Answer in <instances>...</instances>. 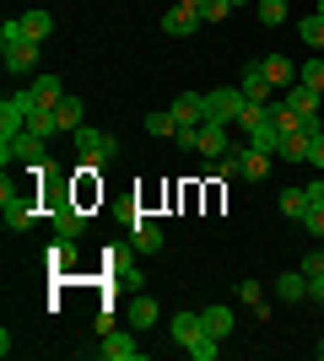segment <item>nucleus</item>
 <instances>
[{
    "label": "nucleus",
    "mask_w": 324,
    "mask_h": 361,
    "mask_svg": "<svg viewBox=\"0 0 324 361\" xmlns=\"http://www.w3.org/2000/svg\"><path fill=\"white\" fill-rule=\"evenodd\" d=\"M146 130L152 135H179V119L173 114H146Z\"/></svg>",
    "instance_id": "nucleus-31"
},
{
    "label": "nucleus",
    "mask_w": 324,
    "mask_h": 361,
    "mask_svg": "<svg viewBox=\"0 0 324 361\" xmlns=\"http://www.w3.org/2000/svg\"><path fill=\"white\" fill-rule=\"evenodd\" d=\"M248 146H254V151H270V157H276V146H281L276 119H270V124H260V130H248Z\"/></svg>",
    "instance_id": "nucleus-29"
},
{
    "label": "nucleus",
    "mask_w": 324,
    "mask_h": 361,
    "mask_svg": "<svg viewBox=\"0 0 324 361\" xmlns=\"http://www.w3.org/2000/svg\"><path fill=\"white\" fill-rule=\"evenodd\" d=\"M281 103L292 108V114H297L303 124H308V130H324V124H319V108H324L319 87H308V81H297V87H287V97H281Z\"/></svg>",
    "instance_id": "nucleus-6"
},
{
    "label": "nucleus",
    "mask_w": 324,
    "mask_h": 361,
    "mask_svg": "<svg viewBox=\"0 0 324 361\" xmlns=\"http://www.w3.org/2000/svg\"><path fill=\"white\" fill-rule=\"evenodd\" d=\"M297 38H303V44L313 49V54H319L324 49V16L313 11V16H303V22H297Z\"/></svg>",
    "instance_id": "nucleus-25"
},
{
    "label": "nucleus",
    "mask_w": 324,
    "mask_h": 361,
    "mask_svg": "<svg viewBox=\"0 0 324 361\" xmlns=\"http://www.w3.org/2000/svg\"><path fill=\"white\" fill-rule=\"evenodd\" d=\"M0 211H6V226H11V232H28V226L38 221V200L6 178V183H0Z\"/></svg>",
    "instance_id": "nucleus-3"
},
{
    "label": "nucleus",
    "mask_w": 324,
    "mask_h": 361,
    "mask_svg": "<svg viewBox=\"0 0 324 361\" xmlns=\"http://www.w3.org/2000/svg\"><path fill=\"white\" fill-rule=\"evenodd\" d=\"M303 226H308L313 238H324V205H313V200H308V211H303Z\"/></svg>",
    "instance_id": "nucleus-35"
},
{
    "label": "nucleus",
    "mask_w": 324,
    "mask_h": 361,
    "mask_svg": "<svg viewBox=\"0 0 324 361\" xmlns=\"http://www.w3.org/2000/svg\"><path fill=\"white\" fill-rule=\"evenodd\" d=\"M179 6H195V11H200V0H179Z\"/></svg>",
    "instance_id": "nucleus-39"
},
{
    "label": "nucleus",
    "mask_w": 324,
    "mask_h": 361,
    "mask_svg": "<svg viewBox=\"0 0 324 361\" xmlns=\"http://www.w3.org/2000/svg\"><path fill=\"white\" fill-rule=\"evenodd\" d=\"M232 6H244V0H232Z\"/></svg>",
    "instance_id": "nucleus-42"
},
{
    "label": "nucleus",
    "mask_w": 324,
    "mask_h": 361,
    "mask_svg": "<svg viewBox=\"0 0 324 361\" xmlns=\"http://www.w3.org/2000/svg\"><path fill=\"white\" fill-rule=\"evenodd\" d=\"M260 71H265V81H270V87H292V81H297V65L287 60V54H270V60H260Z\"/></svg>",
    "instance_id": "nucleus-20"
},
{
    "label": "nucleus",
    "mask_w": 324,
    "mask_h": 361,
    "mask_svg": "<svg viewBox=\"0 0 324 361\" xmlns=\"http://www.w3.org/2000/svg\"><path fill=\"white\" fill-rule=\"evenodd\" d=\"M313 11H319V16H324V0H319V6H313Z\"/></svg>",
    "instance_id": "nucleus-40"
},
{
    "label": "nucleus",
    "mask_w": 324,
    "mask_h": 361,
    "mask_svg": "<svg viewBox=\"0 0 324 361\" xmlns=\"http://www.w3.org/2000/svg\"><path fill=\"white\" fill-rule=\"evenodd\" d=\"M238 302H248V307H254V302H265L260 281H238Z\"/></svg>",
    "instance_id": "nucleus-36"
},
{
    "label": "nucleus",
    "mask_w": 324,
    "mask_h": 361,
    "mask_svg": "<svg viewBox=\"0 0 324 361\" xmlns=\"http://www.w3.org/2000/svg\"><path fill=\"white\" fill-rule=\"evenodd\" d=\"M200 318H205V329H211L216 340L232 334V307H200Z\"/></svg>",
    "instance_id": "nucleus-26"
},
{
    "label": "nucleus",
    "mask_w": 324,
    "mask_h": 361,
    "mask_svg": "<svg viewBox=\"0 0 324 361\" xmlns=\"http://www.w3.org/2000/svg\"><path fill=\"white\" fill-rule=\"evenodd\" d=\"M308 146H313V130H287L281 146H276V157L281 162H308Z\"/></svg>",
    "instance_id": "nucleus-15"
},
{
    "label": "nucleus",
    "mask_w": 324,
    "mask_h": 361,
    "mask_svg": "<svg viewBox=\"0 0 324 361\" xmlns=\"http://www.w3.org/2000/svg\"><path fill=\"white\" fill-rule=\"evenodd\" d=\"M189 356H195V361H216V350H222V340H216V334L211 329H200V334H195V340H189Z\"/></svg>",
    "instance_id": "nucleus-28"
},
{
    "label": "nucleus",
    "mask_w": 324,
    "mask_h": 361,
    "mask_svg": "<svg viewBox=\"0 0 324 361\" xmlns=\"http://www.w3.org/2000/svg\"><path fill=\"white\" fill-rule=\"evenodd\" d=\"M244 87H216L205 92V119H222V124H238V114H244Z\"/></svg>",
    "instance_id": "nucleus-8"
},
{
    "label": "nucleus",
    "mask_w": 324,
    "mask_h": 361,
    "mask_svg": "<svg viewBox=\"0 0 324 361\" xmlns=\"http://www.w3.org/2000/svg\"><path fill=\"white\" fill-rule=\"evenodd\" d=\"M49 157V140L38 135V130H22V135H11V140H0V162L11 167V162H44Z\"/></svg>",
    "instance_id": "nucleus-5"
},
{
    "label": "nucleus",
    "mask_w": 324,
    "mask_h": 361,
    "mask_svg": "<svg viewBox=\"0 0 324 361\" xmlns=\"http://www.w3.org/2000/svg\"><path fill=\"white\" fill-rule=\"evenodd\" d=\"M232 124H222V119H205L200 124V157L205 162H222V157H227L232 151V135H227Z\"/></svg>",
    "instance_id": "nucleus-10"
},
{
    "label": "nucleus",
    "mask_w": 324,
    "mask_h": 361,
    "mask_svg": "<svg viewBox=\"0 0 324 361\" xmlns=\"http://www.w3.org/2000/svg\"><path fill=\"white\" fill-rule=\"evenodd\" d=\"M22 32H28L32 44H49V38H54V16L49 11H22Z\"/></svg>",
    "instance_id": "nucleus-23"
},
{
    "label": "nucleus",
    "mask_w": 324,
    "mask_h": 361,
    "mask_svg": "<svg viewBox=\"0 0 324 361\" xmlns=\"http://www.w3.org/2000/svg\"><path fill=\"white\" fill-rule=\"evenodd\" d=\"M157 318H162V307H157L146 291H130V302H124V324H130V329H152Z\"/></svg>",
    "instance_id": "nucleus-11"
},
{
    "label": "nucleus",
    "mask_w": 324,
    "mask_h": 361,
    "mask_svg": "<svg viewBox=\"0 0 324 361\" xmlns=\"http://www.w3.org/2000/svg\"><path fill=\"white\" fill-rule=\"evenodd\" d=\"M0 60H6L11 75H32L38 71V44L22 32V16H11V22L0 27Z\"/></svg>",
    "instance_id": "nucleus-1"
},
{
    "label": "nucleus",
    "mask_w": 324,
    "mask_h": 361,
    "mask_svg": "<svg viewBox=\"0 0 324 361\" xmlns=\"http://www.w3.org/2000/svg\"><path fill=\"white\" fill-rule=\"evenodd\" d=\"M71 140H76V157H81V162H97V167H103V162L119 157V140L108 135V130H92V124H81Z\"/></svg>",
    "instance_id": "nucleus-4"
},
{
    "label": "nucleus",
    "mask_w": 324,
    "mask_h": 361,
    "mask_svg": "<svg viewBox=\"0 0 324 361\" xmlns=\"http://www.w3.org/2000/svg\"><path fill=\"white\" fill-rule=\"evenodd\" d=\"M44 216L54 221V232H60V238H81V232H87V211H81V200L71 195L65 183H54V195H49Z\"/></svg>",
    "instance_id": "nucleus-2"
},
{
    "label": "nucleus",
    "mask_w": 324,
    "mask_h": 361,
    "mask_svg": "<svg viewBox=\"0 0 324 361\" xmlns=\"http://www.w3.org/2000/svg\"><path fill=\"white\" fill-rule=\"evenodd\" d=\"M54 119H60V130H71V135H76L81 124H87V108H81V97H71V92H65L60 103H54Z\"/></svg>",
    "instance_id": "nucleus-19"
},
{
    "label": "nucleus",
    "mask_w": 324,
    "mask_h": 361,
    "mask_svg": "<svg viewBox=\"0 0 324 361\" xmlns=\"http://www.w3.org/2000/svg\"><path fill=\"white\" fill-rule=\"evenodd\" d=\"M238 178H248V183H260V178H270V151L238 146Z\"/></svg>",
    "instance_id": "nucleus-14"
},
{
    "label": "nucleus",
    "mask_w": 324,
    "mask_h": 361,
    "mask_svg": "<svg viewBox=\"0 0 324 361\" xmlns=\"http://www.w3.org/2000/svg\"><path fill=\"white\" fill-rule=\"evenodd\" d=\"M281 216H292V221H303V211H308V189H281Z\"/></svg>",
    "instance_id": "nucleus-27"
},
{
    "label": "nucleus",
    "mask_w": 324,
    "mask_h": 361,
    "mask_svg": "<svg viewBox=\"0 0 324 361\" xmlns=\"http://www.w3.org/2000/svg\"><path fill=\"white\" fill-rule=\"evenodd\" d=\"M303 275H308V286H313V281H324V248H313V254L303 259Z\"/></svg>",
    "instance_id": "nucleus-34"
},
{
    "label": "nucleus",
    "mask_w": 324,
    "mask_h": 361,
    "mask_svg": "<svg viewBox=\"0 0 324 361\" xmlns=\"http://www.w3.org/2000/svg\"><path fill=\"white\" fill-rule=\"evenodd\" d=\"M200 16H205V22H227V16H232V0H200Z\"/></svg>",
    "instance_id": "nucleus-32"
},
{
    "label": "nucleus",
    "mask_w": 324,
    "mask_h": 361,
    "mask_svg": "<svg viewBox=\"0 0 324 361\" xmlns=\"http://www.w3.org/2000/svg\"><path fill=\"white\" fill-rule=\"evenodd\" d=\"M308 162L324 167V130H313V146H308Z\"/></svg>",
    "instance_id": "nucleus-37"
},
{
    "label": "nucleus",
    "mask_w": 324,
    "mask_h": 361,
    "mask_svg": "<svg viewBox=\"0 0 324 361\" xmlns=\"http://www.w3.org/2000/svg\"><path fill=\"white\" fill-rule=\"evenodd\" d=\"M260 22L265 27H281L287 22V0H260Z\"/></svg>",
    "instance_id": "nucleus-30"
},
{
    "label": "nucleus",
    "mask_w": 324,
    "mask_h": 361,
    "mask_svg": "<svg viewBox=\"0 0 324 361\" xmlns=\"http://www.w3.org/2000/svg\"><path fill=\"white\" fill-rule=\"evenodd\" d=\"M319 361H324V345H319Z\"/></svg>",
    "instance_id": "nucleus-41"
},
{
    "label": "nucleus",
    "mask_w": 324,
    "mask_h": 361,
    "mask_svg": "<svg viewBox=\"0 0 324 361\" xmlns=\"http://www.w3.org/2000/svg\"><path fill=\"white\" fill-rule=\"evenodd\" d=\"M168 114L179 119V130H184V124H205V92H184V97L168 108Z\"/></svg>",
    "instance_id": "nucleus-16"
},
{
    "label": "nucleus",
    "mask_w": 324,
    "mask_h": 361,
    "mask_svg": "<svg viewBox=\"0 0 324 361\" xmlns=\"http://www.w3.org/2000/svg\"><path fill=\"white\" fill-rule=\"evenodd\" d=\"M238 87H244V97H248V103H270V81H265L260 60H254V65L244 71V81H238Z\"/></svg>",
    "instance_id": "nucleus-21"
},
{
    "label": "nucleus",
    "mask_w": 324,
    "mask_h": 361,
    "mask_svg": "<svg viewBox=\"0 0 324 361\" xmlns=\"http://www.w3.org/2000/svg\"><path fill=\"white\" fill-rule=\"evenodd\" d=\"M297 81H308V87H319V92H324V60H319V54H313V60L297 71Z\"/></svg>",
    "instance_id": "nucleus-33"
},
{
    "label": "nucleus",
    "mask_w": 324,
    "mask_h": 361,
    "mask_svg": "<svg viewBox=\"0 0 324 361\" xmlns=\"http://www.w3.org/2000/svg\"><path fill=\"white\" fill-rule=\"evenodd\" d=\"M49 270H60V275H71L76 270V238H60V232H54V243H49Z\"/></svg>",
    "instance_id": "nucleus-18"
},
{
    "label": "nucleus",
    "mask_w": 324,
    "mask_h": 361,
    "mask_svg": "<svg viewBox=\"0 0 324 361\" xmlns=\"http://www.w3.org/2000/svg\"><path fill=\"white\" fill-rule=\"evenodd\" d=\"M28 130V108H22V97H6L0 103V140H11Z\"/></svg>",
    "instance_id": "nucleus-17"
},
{
    "label": "nucleus",
    "mask_w": 324,
    "mask_h": 361,
    "mask_svg": "<svg viewBox=\"0 0 324 361\" xmlns=\"http://www.w3.org/2000/svg\"><path fill=\"white\" fill-rule=\"evenodd\" d=\"M16 97H22L28 114H32V108H54L65 97V81H60V75H32V87H22Z\"/></svg>",
    "instance_id": "nucleus-9"
},
{
    "label": "nucleus",
    "mask_w": 324,
    "mask_h": 361,
    "mask_svg": "<svg viewBox=\"0 0 324 361\" xmlns=\"http://www.w3.org/2000/svg\"><path fill=\"white\" fill-rule=\"evenodd\" d=\"M97 356H103V361H140V340H136V329L124 324V329L97 334Z\"/></svg>",
    "instance_id": "nucleus-7"
},
{
    "label": "nucleus",
    "mask_w": 324,
    "mask_h": 361,
    "mask_svg": "<svg viewBox=\"0 0 324 361\" xmlns=\"http://www.w3.org/2000/svg\"><path fill=\"white\" fill-rule=\"evenodd\" d=\"M308 200H313V205H324V178H313V183H308Z\"/></svg>",
    "instance_id": "nucleus-38"
},
{
    "label": "nucleus",
    "mask_w": 324,
    "mask_h": 361,
    "mask_svg": "<svg viewBox=\"0 0 324 361\" xmlns=\"http://www.w3.org/2000/svg\"><path fill=\"white\" fill-rule=\"evenodd\" d=\"M276 297L281 302H303V297H308V275H303V270H287L276 281Z\"/></svg>",
    "instance_id": "nucleus-24"
},
{
    "label": "nucleus",
    "mask_w": 324,
    "mask_h": 361,
    "mask_svg": "<svg viewBox=\"0 0 324 361\" xmlns=\"http://www.w3.org/2000/svg\"><path fill=\"white\" fill-rule=\"evenodd\" d=\"M130 248H136V254H157V248H162V226H157L152 216H130Z\"/></svg>",
    "instance_id": "nucleus-12"
},
{
    "label": "nucleus",
    "mask_w": 324,
    "mask_h": 361,
    "mask_svg": "<svg viewBox=\"0 0 324 361\" xmlns=\"http://www.w3.org/2000/svg\"><path fill=\"white\" fill-rule=\"evenodd\" d=\"M168 329H173V340H179V345H189V340H195V334L205 329V318L184 307V313H173V318H168Z\"/></svg>",
    "instance_id": "nucleus-22"
},
{
    "label": "nucleus",
    "mask_w": 324,
    "mask_h": 361,
    "mask_svg": "<svg viewBox=\"0 0 324 361\" xmlns=\"http://www.w3.org/2000/svg\"><path fill=\"white\" fill-rule=\"evenodd\" d=\"M200 22H205V16L195 11V6H173V11H162V32H168V38H189Z\"/></svg>",
    "instance_id": "nucleus-13"
}]
</instances>
